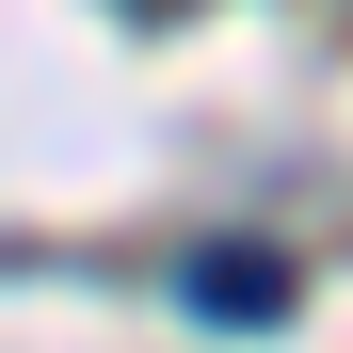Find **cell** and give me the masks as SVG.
Returning a JSON list of instances; mask_svg holds the SVG:
<instances>
[{"mask_svg": "<svg viewBox=\"0 0 353 353\" xmlns=\"http://www.w3.org/2000/svg\"><path fill=\"white\" fill-rule=\"evenodd\" d=\"M193 305H209V321H289V257H273V241H209V257H193Z\"/></svg>", "mask_w": 353, "mask_h": 353, "instance_id": "obj_1", "label": "cell"}, {"mask_svg": "<svg viewBox=\"0 0 353 353\" xmlns=\"http://www.w3.org/2000/svg\"><path fill=\"white\" fill-rule=\"evenodd\" d=\"M145 17H176V0H145Z\"/></svg>", "mask_w": 353, "mask_h": 353, "instance_id": "obj_2", "label": "cell"}]
</instances>
